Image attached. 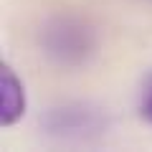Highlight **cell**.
<instances>
[{"mask_svg": "<svg viewBox=\"0 0 152 152\" xmlns=\"http://www.w3.org/2000/svg\"><path fill=\"white\" fill-rule=\"evenodd\" d=\"M41 48L58 66H79L94 53L96 33L81 18L58 15L41 31Z\"/></svg>", "mask_w": 152, "mask_h": 152, "instance_id": "1", "label": "cell"}, {"mask_svg": "<svg viewBox=\"0 0 152 152\" xmlns=\"http://www.w3.org/2000/svg\"><path fill=\"white\" fill-rule=\"evenodd\" d=\"M41 124L51 137L81 142V140L99 137L107 129V114L91 104L74 102V104H61V107L48 109Z\"/></svg>", "mask_w": 152, "mask_h": 152, "instance_id": "2", "label": "cell"}, {"mask_svg": "<svg viewBox=\"0 0 152 152\" xmlns=\"http://www.w3.org/2000/svg\"><path fill=\"white\" fill-rule=\"evenodd\" d=\"M0 91H3V104H0V124L13 127L23 114H26V89L18 74L8 64H3V79H0Z\"/></svg>", "mask_w": 152, "mask_h": 152, "instance_id": "3", "label": "cell"}, {"mask_svg": "<svg viewBox=\"0 0 152 152\" xmlns=\"http://www.w3.org/2000/svg\"><path fill=\"white\" fill-rule=\"evenodd\" d=\"M142 117L152 124V86H150V91H147L145 102H142Z\"/></svg>", "mask_w": 152, "mask_h": 152, "instance_id": "4", "label": "cell"}]
</instances>
